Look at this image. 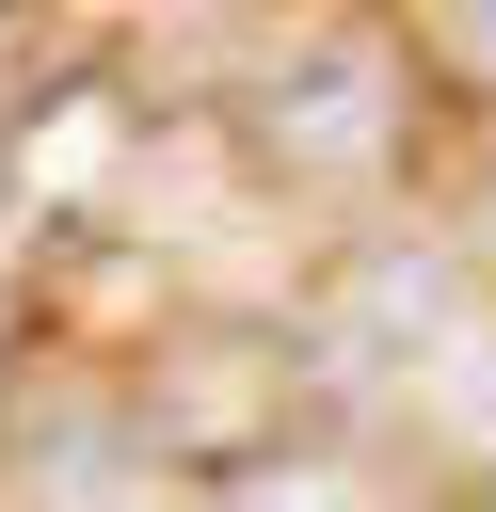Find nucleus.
I'll use <instances>...</instances> for the list:
<instances>
[{
    "label": "nucleus",
    "mask_w": 496,
    "mask_h": 512,
    "mask_svg": "<svg viewBox=\"0 0 496 512\" xmlns=\"http://www.w3.org/2000/svg\"><path fill=\"white\" fill-rule=\"evenodd\" d=\"M448 48H464V64H496V16H464V32H448Z\"/></svg>",
    "instance_id": "nucleus-2"
},
{
    "label": "nucleus",
    "mask_w": 496,
    "mask_h": 512,
    "mask_svg": "<svg viewBox=\"0 0 496 512\" xmlns=\"http://www.w3.org/2000/svg\"><path fill=\"white\" fill-rule=\"evenodd\" d=\"M256 128H272L304 176H352V160L384 144V64H368V48H320V64H288V80H272V112H256Z\"/></svg>",
    "instance_id": "nucleus-1"
}]
</instances>
